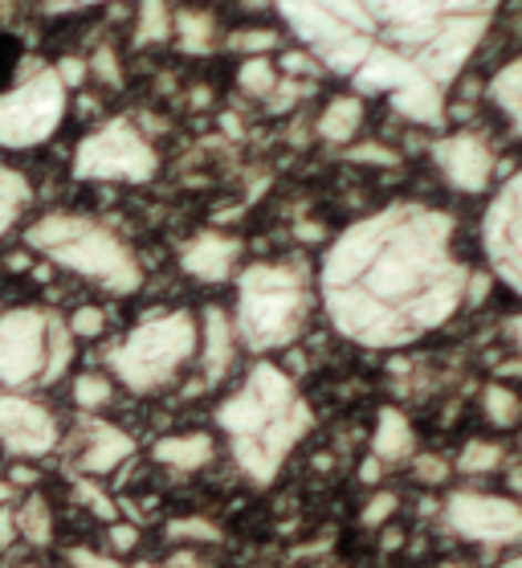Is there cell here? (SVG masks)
<instances>
[{"instance_id":"cell-1","label":"cell","mask_w":522,"mask_h":568,"mask_svg":"<svg viewBox=\"0 0 522 568\" xmlns=\"http://www.w3.org/2000/svg\"><path fill=\"white\" fill-rule=\"evenodd\" d=\"M449 242V217L421 205H396L344 233L323 271L335 323L359 344H405L449 320L470 278Z\"/></svg>"},{"instance_id":"cell-2","label":"cell","mask_w":522,"mask_h":568,"mask_svg":"<svg viewBox=\"0 0 522 568\" xmlns=\"http://www.w3.org/2000/svg\"><path fill=\"white\" fill-rule=\"evenodd\" d=\"M274 9L331 74L400 58L441 91L494 21V0H274Z\"/></svg>"},{"instance_id":"cell-3","label":"cell","mask_w":522,"mask_h":568,"mask_svg":"<svg viewBox=\"0 0 522 568\" xmlns=\"http://www.w3.org/2000/svg\"><path fill=\"white\" fill-rule=\"evenodd\" d=\"M29 246L45 258L70 266V271L86 274L94 283L111 286V291H135L140 286V266L127 254V246L115 233H106L86 217H70V213L41 217L29 230Z\"/></svg>"},{"instance_id":"cell-4","label":"cell","mask_w":522,"mask_h":568,"mask_svg":"<svg viewBox=\"0 0 522 568\" xmlns=\"http://www.w3.org/2000/svg\"><path fill=\"white\" fill-rule=\"evenodd\" d=\"M306 311L303 274L294 266H254L242 278V336L254 348H274L298 332Z\"/></svg>"},{"instance_id":"cell-5","label":"cell","mask_w":522,"mask_h":568,"mask_svg":"<svg viewBox=\"0 0 522 568\" xmlns=\"http://www.w3.org/2000/svg\"><path fill=\"white\" fill-rule=\"evenodd\" d=\"M65 119V87L53 65L25 62L0 91V148H38Z\"/></svg>"},{"instance_id":"cell-6","label":"cell","mask_w":522,"mask_h":568,"mask_svg":"<svg viewBox=\"0 0 522 568\" xmlns=\"http://www.w3.org/2000/svg\"><path fill=\"white\" fill-rule=\"evenodd\" d=\"M196 344V327L188 315H160L131 332V339L115 352V364L123 381L135 388H152L172 376L176 364L188 361Z\"/></svg>"},{"instance_id":"cell-7","label":"cell","mask_w":522,"mask_h":568,"mask_svg":"<svg viewBox=\"0 0 522 568\" xmlns=\"http://www.w3.org/2000/svg\"><path fill=\"white\" fill-rule=\"evenodd\" d=\"M74 172L86 181H147L155 172V152L127 119H115L82 140Z\"/></svg>"},{"instance_id":"cell-8","label":"cell","mask_w":522,"mask_h":568,"mask_svg":"<svg viewBox=\"0 0 522 568\" xmlns=\"http://www.w3.org/2000/svg\"><path fill=\"white\" fill-rule=\"evenodd\" d=\"M485 254L494 262L498 278H506L522 295V172L502 189L485 217Z\"/></svg>"},{"instance_id":"cell-9","label":"cell","mask_w":522,"mask_h":568,"mask_svg":"<svg viewBox=\"0 0 522 568\" xmlns=\"http://www.w3.org/2000/svg\"><path fill=\"white\" fill-rule=\"evenodd\" d=\"M45 315L38 311H13L0 320V376L25 381L45 364Z\"/></svg>"},{"instance_id":"cell-10","label":"cell","mask_w":522,"mask_h":568,"mask_svg":"<svg viewBox=\"0 0 522 568\" xmlns=\"http://www.w3.org/2000/svg\"><path fill=\"white\" fill-rule=\"evenodd\" d=\"M433 155L437 164H441V172H446V181L458 193H482L485 184H490V176H494V152L473 131H458V135L437 140Z\"/></svg>"},{"instance_id":"cell-11","label":"cell","mask_w":522,"mask_h":568,"mask_svg":"<svg viewBox=\"0 0 522 568\" xmlns=\"http://www.w3.org/2000/svg\"><path fill=\"white\" fill-rule=\"evenodd\" d=\"M242 254V242L237 237H225V233H201L188 250H184V271L204 278V283H221L233 274V262Z\"/></svg>"},{"instance_id":"cell-12","label":"cell","mask_w":522,"mask_h":568,"mask_svg":"<svg viewBox=\"0 0 522 568\" xmlns=\"http://www.w3.org/2000/svg\"><path fill=\"white\" fill-rule=\"evenodd\" d=\"M233 361V323L225 311L208 307L204 311V368L208 381H221Z\"/></svg>"},{"instance_id":"cell-13","label":"cell","mask_w":522,"mask_h":568,"mask_svg":"<svg viewBox=\"0 0 522 568\" xmlns=\"http://www.w3.org/2000/svg\"><path fill=\"white\" fill-rule=\"evenodd\" d=\"M359 123H364V99L359 94H339L319 115V135L327 143H347L359 131Z\"/></svg>"},{"instance_id":"cell-14","label":"cell","mask_w":522,"mask_h":568,"mask_svg":"<svg viewBox=\"0 0 522 568\" xmlns=\"http://www.w3.org/2000/svg\"><path fill=\"white\" fill-rule=\"evenodd\" d=\"M490 103H494L522 135V58H510V62L490 78Z\"/></svg>"},{"instance_id":"cell-15","label":"cell","mask_w":522,"mask_h":568,"mask_svg":"<svg viewBox=\"0 0 522 568\" xmlns=\"http://www.w3.org/2000/svg\"><path fill=\"white\" fill-rule=\"evenodd\" d=\"M172 33H176L184 53H208L213 38H217V21L201 9H180V13H172Z\"/></svg>"},{"instance_id":"cell-16","label":"cell","mask_w":522,"mask_h":568,"mask_svg":"<svg viewBox=\"0 0 522 568\" xmlns=\"http://www.w3.org/2000/svg\"><path fill=\"white\" fill-rule=\"evenodd\" d=\"M90 429H94V438H90L94 450L82 458V470H90V475H106L119 458H127L131 454V438L127 434H119V429H111V426H90Z\"/></svg>"},{"instance_id":"cell-17","label":"cell","mask_w":522,"mask_h":568,"mask_svg":"<svg viewBox=\"0 0 522 568\" xmlns=\"http://www.w3.org/2000/svg\"><path fill=\"white\" fill-rule=\"evenodd\" d=\"M167 38H172V9H167V0H140L135 45H164Z\"/></svg>"},{"instance_id":"cell-18","label":"cell","mask_w":522,"mask_h":568,"mask_svg":"<svg viewBox=\"0 0 522 568\" xmlns=\"http://www.w3.org/2000/svg\"><path fill=\"white\" fill-rule=\"evenodd\" d=\"M70 352H74V336L70 327H62L58 320L45 323V364H41V381H58L70 364Z\"/></svg>"},{"instance_id":"cell-19","label":"cell","mask_w":522,"mask_h":568,"mask_svg":"<svg viewBox=\"0 0 522 568\" xmlns=\"http://www.w3.org/2000/svg\"><path fill=\"white\" fill-rule=\"evenodd\" d=\"M278 82H282V74L269 58H245V62L237 65V87H242L245 94H254V99H269Z\"/></svg>"},{"instance_id":"cell-20","label":"cell","mask_w":522,"mask_h":568,"mask_svg":"<svg viewBox=\"0 0 522 568\" xmlns=\"http://www.w3.org/2000/svg\"><path fill=\"white\" fill-rule=\"evenodd\" d=\"M380 426H383V434L376 438V458H400V454L408 450V442H412L408 422L396 414V409H383Z\"/></svg>"},{"instance_id":"cell-21","label":"cell","mask_w":522,"mask_h":568,"mask_svg":"<svg viewBox=\"0 0 522 568\" xmlns=\"http://www.w3.org/2000/svg\"><path fill=\"white\" fill-rule=\"evenodd\" d=\"M17 524H21V531H25L33 544H50L53 536V516H50V507H45V499H25L21 504V511H17Z\"/></svg>"},{"instance_id":"cell-22","label":"cell","mask_w":522,"mask_h":568,"mask_svg":"<svg viewBox=\"0 0 522 568\" xmlns=\"http://www.w3.org/2000/svg\"><path fill=\"white\" fill-rule=\"evenodd\" d=\"M25 196H29L25 181H21L17 172L0 169V233L17 221V213H21V205H25Z\"/></svg>"},{"instance_id":"cell-23","label":"cell","mask_w":522,"mask_h":568,"mask_svg":"<svg viewBox=\"0 0 522 568\" xmlns=\"http://www.w3.org/2000/svg\"><path fill=\"white\" fill-rule=\"evenodd\" d=\"M519 414H522V400H519V393H510V388H502V385H490L485 388V417L494 422V426H514L519 422Z\"/></svg>"},{"instance_id":"cell-24","label":"cell","mask_w":522,"mask_h":568,"mask_svg":"<svg viewBox=\"0 0 522 568\" xmlns=\"http://www.w3.org/2000/svg\"><path fill=\"white\" fill-rule=\"evenodd\" d=\"M155 454L180 466H201L204 458H208V442H204L201 434H188V438H180V442H160Z\"/></svg>"},{"instance_id":"cell-25","label":"cell","mask_w":522,"mask_h":568,"mask_svg":"<svg viewBox=\"0 0 522 568\" xmlns=\"http://www.w3.org/2000/svg\"><path fill=\"white\" fill-rule=\"evenodd\" d=\"M111 397H115V385H111L102 373H82L74 381V400L82 405V409H102Z\"/></svg>"},{"instance_id":"cell-26","label":"cell","mask_w":522,"mask_h":568,"mask_svg":"<svg viewBox=\"0 0 522 568\" xmlns=\"http://www.w3.org/2000/svg\"><path fill=\"white\" fill-rule=\"evenodd\" d=\"M233 50H242L245 58H266L274 45H278V33L274 29H237L229 38Z\"/></svg>"},{"instance_id":"cell-27","label":"cell","mask_w":522,"mask_h":568,"mask_svg":"<svg viewBox=\"0 0 522 568\" xmlns=\"http://www.w3.org/2000/svg\"><path fill=\"white\" fill-rule=\"evenodd\" d=\"M498 458H502V450H498V446L470 442V446L461 450V458H458V470H465V475H482V470H494Z\"/></svg>"},{"instance_id":"cell-28","label":"cell","mask_w":522,"mask_h":568,"mask_svg":"<svg viewBox=\"0 0 522 568\" xmlns=\"http://www.w3.org/2000/svg\"><path fill=\"white\" fill-rule=\"evenodd\" d=\"M86 70L99 78V82H106V87H119V82H123V65H119V53L111 50V45H99L94 58L86 62Z\"/></svg>"},{"instance_id":"cell-29","label":"cell","mask_w":522,"mask_h":568,"mask_svg":"<svg viewBox=\"0 0 522 568\" xmlns=\"http://www.w3.org/2000/svg\"><path fill=\"white\" fill-rule=\"evenodd\" d=\"M65 327H70V336L74 339H99L102 327H106V315H102L99 307H78Z\"/></svg>"},{"instance_id":"cell-30","label":"cell","mask_w":522,"mask_h":568,"mask_svg":"<svg viewBox=\"0 0 522 568\" xmlns=\"http://www.w3.org/2000/svg\"><path fill=\"white\" fill-rule=\"evenodd\" d=\"M167 531H172L176 540H221V531L213 528V524H204V519H176Z\"/></svg>"},{"instance_id":"cell-31","label":"cell","mask_w":522,"mask_h":568,"mask_svg":"<svg viewBox=\"0 0 522 568\" xmlns=\"http://www.w3.org/2000/svg\"><path fill=\"white\" fill-rule=\"evenodd\" d=\"M412 470H417V478H421V483H429V487H433V483H446V478H449V463H446V458H437V454H421V458L412 463Z\"/></svg>"},{"instance_id":"cell-32","label":"cell","mask_w":522,"mask_h":568,"mask_svg":"<svg viewBox=\"0 0 522 568\" xmlns=\"http://www.w3.org/2000/svg\"><path fill=\"white\" fill-rule=\"evenodd\" d=\"M396 511V495H388V491H380V495H371L368 499V507H364V528H376V524H383V519L392 516Z\"/></svg>"},{"instance_id":"cell-33","label":"cell","mask_w":522,"mask_h":568,"mask_svg":"<svg viewBox=\"0 0 522 568\" xmlns=\"http://www.w3.org/2000/svg\"><path fill=\"white\" fill-rule=\"evenodd\" d=\"M53 74H58V82H62L65 91H70V87H82V82H86V62H82V58H62V62L53 65Z\"/></svg>"},{"instance_id":"cell-34","label":"cell","mask_w":522,"mask_h":568,"mask_svg":"<svg viewBox=\"0 0 522 568\" xmlns=\"http://www.w3.org/2000/svg\"><path fill=\"white\" fill-rule=\"evenodd\" d=\"M351 160H364V164H383V169L400 164V155H396L392 148H383V143H368V148H356V152H351Z\"/></svg>"},{"instance_id":"cell-35","label":"cell","mask_w":522,"mask_h":568,"mask_svg":"<svg viewBox=\"0 0 522 568\" xmlns=\"http://www.w3.org/2000/svg\"><path fill=\"white\" fill-rule=\"evenodd\" d=\"M282 70H286V74H319L323 65L303 50V53H286V58H282Z\"/></svg>"},{"instance_id":"cell-36","label":"cell","mask_w":522,"mask_h":568,"mask_svg":"<svg viewBox=\"0 0 522 568\" xmlns=\"http://www.w3.org/2000/svg\"><path fill=\"white\" fill-rule=\"evenodd\" d=\"M135 544H140V531L131 528V524H115V528H111V548H115V552H131Z\"/></svg>"},{"instance_id":"cell-37","label":"cell","mask_w":522,"mask_h":568,"mask_svg":"<svg viewBox=\"0 0 522 568\" xmlns=\"http://www.w3.org/2000/svg\"><path fill=\"white\" fill-rule=\"evenodd\" d=\"M298 94H303L298 87H286V82H278V87H274V94H269V111H274V115H278V111H290Z\"/></svg>"},{"instance_id":"cell-38","label":"cell","mask_w":522,"mask_h":568,"mask_svg":"<svg viewBox=\"0 0 522 568\" xmlns=\"http://www.w3.org/2000/svg\"><path fill=\"white\" fill-rule=\"evenodd\" d=\"M90 4H106V0H45L50 13H74V9H90Z\"/></svg>"},{"instance_id":"cell-39","label":"cell","mask_w":522,"mask_h":568,"mask_svg":"<svg viewBox=\"0 0 522 568\" xmlns=\"http://www.w3.org/2000/svg\"><path fill=\"white\" fill-rule=\"evenodd\" d=\"M359 478H364V483H380V478H383L380 458H368V463H364V470H359Z\"/></svg>"},{"instance_id":"cell-40","label":"cell","mask_w":522,"mask_h":568,"mask_svg":"<svg viewBox=\"0 0 522 568\" xmlns=\"http://www.w3.org/2000/svg\"><path fill=\"white\" fill-rule=\"evenodd\" d=\"M506 332H510V339L519 344V352H522V315H514V320L506 323Z\"/></svg>"},{"instance_id":"cell-41","label":"cell","mask_w":522,"mask_h":568,"mask_svg":"<svg viewBox=\"0 0 522 568\" xmlns=\"http://www.w3.org/2000/svg\"><path fill=\"white\" fill-rule=\"evenodd\" d=\"M172 565H176V568H208V565H201V560H196L192 552H180L176 560H172Z\"/></svg>"},{"instance_id":"cell-42","label":"cell","mask_w":522,"mask_h":568,"mask_svg":"<svg viewBox=\"0 0 522 568\" xmlns=\"http://www.w3.org/2000/svg\"><path fill=\"white\" fill-rule=\"evenodd\" d=\"M33 478H38V475H33L29 466H17L13 475H9V483H13V487H17V483H33Z\"/></svg>"},{"instance_id":"cell-43","label":"cell","mask_w":522,"mask_h":568,"mask_svg":"<svg viewBox=\"0 0 522 568\" xmlns=\"http://www.w3.org/2000/svg\"><path fill=\"white\" fill-rule=\"evenodd\" d=\"M9 531H13V516H9V511H0V544L9 540Z\"/></svg>"},{"instance_id":"cell-44","label":"cell","mask_w":522,"mask_h":568,"mask_svg":"<svg viewBox=\"0 0 522 568\" xmlns=\"http://www.w3.org/2000/svg\"><path fill=\"white\" fill-rule=\"evenodd\" d=\"M396 544H400V531L388 528V531H383V548H396Z\"/></svg>"},{"instance_id":"cell-45","label":"cell","mask_w":522,"mask_h":568,"mask_svg":"<svg viewBox=\"0 0 522 568\" xmlns=\"http://www.w3.org/2000/svg\"><path fill=\"white\" fill-rule=\"evenodd\" d=\"M502 568H522V556H514V560H506Z\"/></svg>"},{"instance_id":"cell-46","label":"cell","mask_w":522,"mask_h":568,"mask_svg":"<svg viewBox=\"0 0 522 568\" xmlns=\"http://www.w3.org/2000/svg\"><path fill=\"white\" fill-rule=\"evenodd\" d=\"M9 495H13L9 487H0V504H9Z\"/></svg>"},{"instance_id":"cell-47","label":"cell","mask_w":522,"mask_h":568,"mask_svg":"<svg viewBox=\"0 0 522 568\" xmlns=\"http://www.w3.org/2000/svg\"><path fill=\"white\" fill-rule=\"evenodd\" d=\"M446 568H461V565H446Z\"/></svg>"}]
</instances>
